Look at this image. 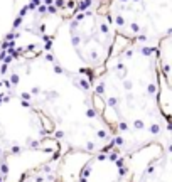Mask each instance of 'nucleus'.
<instances>
[{"instance_id":"nucleus-3","label":"nucleus","mask_w":172,"mask_h":182,"mask_svg":"<svg viewBox=\"0 0 172 182\" xmlns=\"http://www.w3.org/2000/svg\"><path fill=\"white\" fill-rule=\"evenodd\" d=\"M0 162H2V159H0ZM0 179H2V182H3V175H2V164H0Z\"/></svg>"},{"instance_id":"nucleus-2","label":"nucleus","mask_w":172,"mask_h":182,"mask_svg":"<svg viewBox=\"0 0 172 182\" xmlns=\"http://www.w3.org/2000/svg\"><path fill=\"white\" fill-rule=\"evenodd\" d=\"M49 167H51V164L41 167V169L34 170L30 174H27L20 182H59L57 180V174L54 170H51Z\"/></svg>"},{"instance_id":"nucleus-1","label":"nucleus","mask_w":172,"mask_h":182,"mask_svg":"<svg viewBox=\"0 0 172 182\" xmlns=\"http://www.w3.org/2000/svg\"><path fill=\"white\" fill-rule=\"evenodd\" d=\"M137 182H170L169 174V153L164 155V160H153L152 165L143 172V175Z\"/></svg>"}]
</instances>
